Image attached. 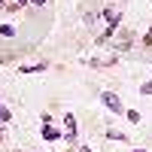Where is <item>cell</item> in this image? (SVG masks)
I'll return each mask as SVG.
<instances>
[{"mask_svg":"<svg viewBox=\"0 0 152 152\" xmlns=\"http://www.w3.org/2000/svg\"><path fill=\"white\" fill-rule=\"evenodd\" d=\"M0 34H3V37H15V28H12V24H3V28H0Z\"/></svg>","mask_w":152,"mask_h":152,"instance_id":"cell-7","label":"cell"},{"mask_svg":"<svg viewBox=\"0 0 152 152\" xmlns=\"http://www.w3.org/2000/svg\"><path fill=\"white\" fill-rule=\"evenodd\" d=\"M64 125H67V140L70 143H76V119L67 113V119H64Z\"/></svg>","mask_w":152,"mask_h":152,"instance_id":"cell-2","label":"cell"},{"mask_svg":"<svg viewBox=\"0 0 152 152\" xmlns=\"http://www.w3.org/2000/svg\"><path fill=\"white\" fill-rule=\"evenodd\" d=\"M31 3H37V6H43V3H46V0H31Z\"/></svg>","mask_w":152,"mask_h":152,"instance_id":"cell-9","label":"cell"},{"mask_svg":"<svg viewBox=\"0 0 152 152\" xmlns=\"http://www.w3.org/2000/svg\"><path fill=\"white\" fill-rule=\"evenodd\" d=\"M43 137L46 140H58V131L52 128V125H43Z\"/></svg>","mask_w":152,"mask_h":152,"instance_id":"cell-5","label":"cell"},{"mask_svg":"<svg viewBox=\"0 0 152 152\" xmlns=\"http://www.w3.org/2000/svg\"><path fill=\"white\" fill-rule=\"evenodd\" d=\"M104 15H107V21H110V28H116V24L122 21V12H119V9H107Z\"/></svg>","mask_w":152,"mask_h":152,"instance_id":"cell-3","label":"cell"},{"mask_svg":"<svg viewBox=\"0 0 152 152\" xmlns=\"http://www.w3.org/2000/svg\"><path fill=\"white\" fill-rule=\"evenodd\" d=\"M40 70H46V64L40 61V64H28V67H21L18 73H40Z\"/></svg>","mask_w":152,"mask_h":152,"instance_id":"cell-4","label":"cell"},{"mask_svg":"<svg viewBox=\"0 0 152 152\" xmlns=\"http://www.w3.org/2000/svg\"><path fill=\"white\" fill-rule=\"evenodd\" d=\"M21 3H28V0H18V6H21Z\"/></svg>","mask_w":152,"mask_h":152,"instance_id":"cell-10","label":"cell"},{"mask_svg":"<svg viewBox=\"0 0 152 152\" xmlns=\"http://www.w3.org/2000/svg\"><path fill=\"white\" fill-rule=\"evenodd\" d=\"M140 94H152V79H149V82H143V85H140Z\"/></svg>","mask_w":152,"mask_h":152,"instance_id":"cell-8","label":"cell"},{"mask_svg":"<svg viewBox=\"0 0 152 152\" xmlns=\"http://www.w3.org/2000/svg\"><path fill=\"white\" fill-rule=\"evenodd\" d=\"M100 100H104V104H107L113 113H122V100H119V94H113V91H104V94H100Z\"/></svg>","mask_w":152,"mask_h":152,"instance_id":"cell-1","label":"cell"},{"mask_svg":"<svg viewBox=\"0 0 152 152\" xmlns=\"http://www.w3.org/2000/svg\"><path fill=\"white\" fill-rule=\"evenodd\" d=\"M0 6H3V0H0Z\"/></svg>","mask_w":152,"mask_h":152,"instance_id":"cell-13","label":"cell"},{"mask_svg":"<svg viewBox=\"0 0 152 152\" xmlns=\"http://www.w3.org/2000/svg\"><path fill=\"white\" fill-rule=\"evenodd\" d=\"M82 152H91V149H88V146H85V149H82Z\"/></svg>","mask_w":152,"mask_h":152,"instance_id":"cell-11","label":"cell"},{"mask_svg":"<svg viewBox=\"0 0 152 152\" xmlns=\"http://www.w3.org/2000/svg\"><path fill=\"white\" fill-rule=\"evenodd\" d=\"M12 119V113H9V107H3V104H0V125H3V122H9Z\"/></svg>","mask_w":152,"mask_h":152,"instance_id":"cell-6","label":"cell"},{"mask_svg":"<svg viewBox=\"0 0 152 152\" xmlns=\"http://www.w3.org/2000/svg\"><path fill=\"white\" fill-rule=\"evenodd\" d=\"M134 152H146V149H134Z\"/></svg>","mask_w":152,"mask_h":152,"instance_id":"cell-12","label":"cell"}]
</instances>
